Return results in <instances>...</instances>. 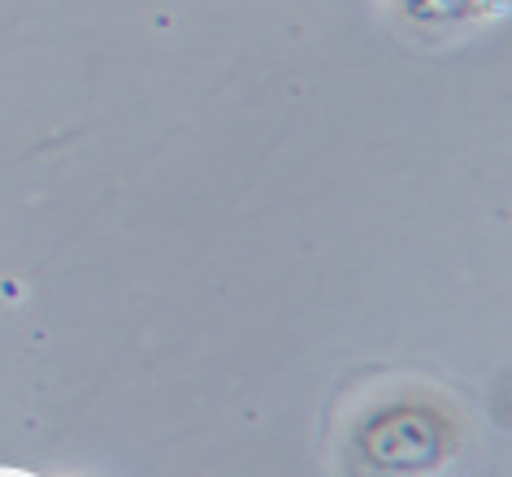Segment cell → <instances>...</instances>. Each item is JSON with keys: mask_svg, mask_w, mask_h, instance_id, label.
I'll return each instance as SVG.
<instances>
[{"mask_svg": "<svg viewBox=\"0 0 512 477\" xmlns=\"http://www.w3.org/2000/svg\"><path fill=\"white\" fill-rule=\"evenodd\" d=\"M365 456L378 469L404 473V469H430L443 460L447 447V425L443 417L417 408V404H395L382 412V421H369L361 434Z\"/></svg>", "mask_w": 512, "mask_h": 477, "instance_id": "obj_1", "label": "cell"}, {"mask_svg": "<svg viewBox=\"0 0 512 477\" xmlns=\"http://www.w3.org/2000/svg\"><path fill=\"white\" fill-rule=\"evenodd\" d=\"M408 9L421 18H460V14H473L478 0H408Z\"/></svg>", "mask_w": 512, "mask_h": 477, "instance_id": "obj_2", "label": "cell"}]
</instances>
